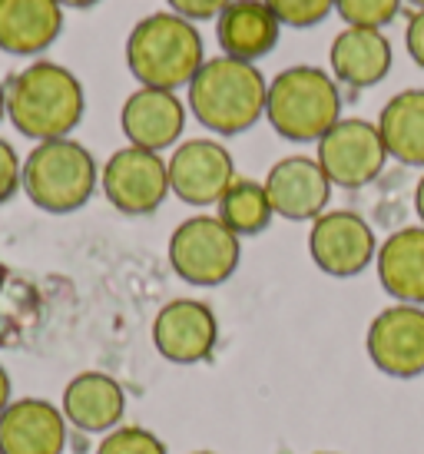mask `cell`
<instances>
[{
	"label": "cell",
	"instance_id": "277c9868",
	"mask_svg": "<svg viewBox=\"0 0 424 454\" xmlns=\"http://www.w3.org/2000/svg\"><path fill=\"white\" fill-rule=\"evenodd\" d=\"M265 116L288 143H318L342 120V93L318 67H288L269 83Z\"/></svg>",
	"mask_w": 424,
	"mask_h": 454
},
{
	"label": "cell",
	"instance_id": "484cf974",
	"mask_svg": "<svg viewBox=\"0 0 424 454\" xmlns=\"http://www.w3.org/2000/svg\"><path fill=\"white\" fill-rule=\"evenodd\" d=\"M17 190H24V163L11 143L0 137V206L11 202Z\"/></svg>",
	"mask_w": 424,
	"mask_h": 454
},
{
	"label": "cell",
	"instance_id": "30bf717a",
	"mask_svg": "<svg viewBox=\"0 0 424 454\" xmlns=\"http://www.w3.org/2000/svg\"><path fill=\"white\" fill-rule=\"evenodd\" d=\"M309 255L312 262L332 278L362 276L378 255V239L372 226L351 209H332L312 223L309 232Z\"/></svg>",
	"mask_w": 424,
	"mask_h": 454
},
{
	"label": "cell",
	"instance_id": "8fae6325",
	"mask_svg": "<svg viewBox=\"0 0 424 454\" xmlns=\"http://www.w3.org/2000/svg\"><path fill=\"white\" fill-rule=\"evenodd\" d=\"M169 190L186 206H219L225 190L236 183L232 153L219 139H186L166 160Z\"/></svg>",
	"mask_w": 424,
	"mask_h": 454
},
{
	"label": "cell",
	"instance_id": "f1b7e54d",
	"mask_svg": "<svg viewBox=\"0 0 424 454\" xmlns=\"http://www.w3.org/2000/svg\"><path fill=\"white\" fill-rule=\"evenodd\" d=\"M11 375H7V368L0 365V415H4V408L11 404Z\"/></svg>",
	"mask_w": 424,
	"mask_h": 454
},
{
	"label": "cell",
	"instance_id": "603a6c76",
	"mask_svg": "<svg viewBox=\"0 0 424 454\" xmlns=\"http://www.w3.org/2000/svg\"><path fill=\"white\" fill-rule=\"evenodd\" d=\"M404 0H335L338 17L349 27H368V30H381L398 17Z\"/></svg>",
	"mask_w": 424,
	"mask_h": 454
},
{
	"label": "cell",
	"instance_id": "9c48e42d",
	"mask_svg": "<svg viewBox=\"0 0 424 454\" xmlns=\"http://www.w3.org/2000/svg\"><path fill=\"white\" fill-rule=\"evenodd\" d=\"M372 365L388 379L412 381L424 375V309L388 305L368 325L365 339Z\"/></svg>",
	"mask_w": 424,
	"mask_h": 454
},
{
	"label": "cell",
	"instance_id": "83f0119b",
	"mask_svg": "<svg viewBox=\"0 0 424 454\" xmlns=\"http://www.w3.org/2000/svg\"><path fill=\"white\" fill-rule=\"evenodd\" d=\"M404 47H408V57L424 70V11L412 13L408 30H404Z\"/></svg>",
	"mask_w": 424,
	"mask_h": 454
},
{
	"label": "cell",
	"instance_id": "7402d4cb",
	"mask_svg": "<svg viewBox=\"0 0 424 454\" xmlns=\"http://www.w3.org/2000/svg\"><path fill=\"white\" fill-rule=\"evenodd\" d=\"M272 215L275 209L269 202V192L255 179H236L219 200V219L236 236H259V232L269 229Z\"/></svg>",
	"mask_w": 424,
	"mask_h": 454
},
{
	"label": "cell",
	"instance_id": "d6986e66",
	"mask_svg": "<svg viewBox=\"0 0 424 454\" xmlns=\"http://www.w3.org/2000/svg\"><path fill=\"white\" fill-rule=\"evenodd\" d=\"M332 76L338 83L355 90L378 87L391 70V43L381 30H368V27H345L335 40H332Z\"/></svg>",
	"mask_w": 424,
	"mask_h": 454
},
{
	"label": "cell",
	"instance_id": "4316f807",
	"mask_svg": "<svg viewBox=\"0 0 424 454\" xmlns=\"http://www.w3.org/2000/svg\"><path fill=\"white\" fill-rule=\"evenodd\" d=\"M166 4L173 7V13L196 24V20H216L232 0H166Z\"/></svg>",
	"mask_w": 424,
	"mask_h": 454
},
{
	"label": "cell",
	"instance_id": "5bb4252c",
	"mask_svg": "<svg viewBox=\"0 0 424 454\" xmlns=\"http://www.w3.org/2000/svg\"><path fill=\"white\" fill-rule=\"evenodd\" d=\"M120 127H123L130 146L150 153L169 150L176 139L183 137L186 106L169 90L139 87L126 97L123 110H120Z\"/></svg>",
	"mask_w": 424,
	"mask_h": 454
},
{
	"label": "cell",
	"instance_id": "2e32d148",
	"mask_svg": "<svg viewBox=\"0 0 424 454\" xmlns=\"http://www.w3.org/2000/svg\"><path fill=\"white\" fill-rule=\"evenodd\" d=\"M60 411L83 434H110L126 415V391L106 372H80L63 388Z\"/></svg>",
	"mask_w": 424,
	"mask_h": 454
},
{
	"label": "cell",
	"instance_id": "ba28073f",
	"mask_svg": "<svg viewBox=\"0 0 424 454\" xmlns=\"http://www.w3.org/2000/svg\"><path fill=\"white\" fill-rule=\"evenodd\" d=\"M103 196L123 215H150L169 196V166L160 153L123 146L100 169Z\"/></svg>",
	"mask_w": 424,
	"mask_h": 454
},
{
	"label": "cell",
	"instance_id": "3957f363",
	"mask_svg": "<svg viewBox=\"0 0 424 454\" xmlns=\"http://www.w3.org/2000/svg\"><path fill=\"white\" fill-rule=\"evenodd\" d=\"M202 64V34L179 13H150L126 37V67L139 87L176 93L192 83Z\"/></svg>",
	"mask_w": 424,
	"mask_h": 454
},
{
	"label": "cell",
	"instance_id": "836d02e7",
	"mask_svg": "<svg viewBox=\"0 0 424 454\" xmlns=\"http://www.w3.org/2000/svg\"><path fill=\"white\" fill-rule=\"evenodd\" d=\"M7 282V269H4V262H0V286Z\"/></svg>",
	"mask_w": 424,
	"mask_h": 454
},
{
	"label": "cell",
	"instance_id": "7a4b0ae2",
	"mask_svg": "<svg viewBox=\"0 0 424 454\" xmlns=\"http://www.w3.org/2000/svg\"><path fill=\"white\" fill-rule=\"evenodd\" d=\"M265 83L263 70L232 57H212L189 83V110L202 127L216 137H239L265 116Z\"/></svg>",
	"mask_w": 424,
	"mask_h": 454
},
{
	"label": "cell",
	"instance_id": "9a60e30c",
	"mask_svg": "<svg viewBox=\"0 0 424 454\" xmlns=\"http://www.w3.org/2000/svg\"><path fill=\"white\" fill-rule=\"evenodd\" d=\"M67 418L47 398H17L0 415V454H63Z\"/></svg>",
	"mask_w": 424,
	"mask_h": 454
},
{
	"label": "cell",
	"instance_id": "52a82bcc",
	"mask_svg": "<svg viewBox=\"0 0 424 454\" xmlns=\"http://www.w3.org/2000/svg\"><path fill=\"white\" fill-rule=\"evenodd\" d=\"M315 160L325 169V176L332 179V186L362 190L381 176V169L388 163V150L381 133H378V123L338 120L335 127L318 139Z\"/></svg>",
	"mask_w": 424,
	"mask_h": 454
},
{
	"label": "cell",
	"instance_id": "4fadbf2b",
	"mask_svg": "<svg viewBox=\"0 0 424 454\" xmlns=\"http://www.w3.org/2000/svg\"><path fill=\"white\" fill-rule=\"evenodd\" d=\"M265 192L272 202L275 215H282L288 223H305L318 219L332 196V179L325 176V169L312 156H286L269 169L265 176Z\"/></svg>",
	"mask_w": 424,
	"mask_h": 454
},
{
	"label": "cell",
	"instance_id": "7c38bea8",
	"mask_svg": "<svg viewBox=\"0 0 424 454\" xmlns=\"http://www.w3.org/2000/svg\"><path fill=\"white\" fill-rule=\"evenodd\" d=\"M219 322L200 299H173L153 318V345L173 365H196L216 352Z\"/></svg>",
	"mask_w": 424,
	"mask_h": 454
},
{
	"label": "cell",
	"instance_id": "e575fe53",
	"mask_svg": "<svg viewBox=\"0 0 424 454\" xmlns=\"http://www.w3.org/2000/svg\"><path fill=\"white\" fill-rule=\"evenodd\" d=\"M192 454H216V451H192Z\"/></svg>",
	"mask_w": 424,
	"mask_h": 454
},
{
	"label": "cell",
	"instance_id": "f546056e",
	"mask_svg": "<svg viewBox=\"0 0 424 454\" xmlns=\"http://www.w3.org/2000/svg\"><path fill=\"white\" fill-rule=\"evenodd\" d=\"M414 213H418V219H421V226H424V176L418 179V186H414Z\"/></svg>",
	"mask_w": 424,
	"mask_h": 454
},
{
	"label": "cell",
	"instance_id": "6da1fadb",
	"mask_svg": "<svg viewBox=\"0 0 424 454\" xmlns=\"http://www.w3.org/2000/svg\"><path fill=\"white\" fill-rule=\"evenodd\" d=\"M4 87L13 129L37 143L67 139L80 127L87 110L83 83L76 80L74 70L53 60H34L30 67L17 70Z\"/></svg>",
	"mask_w": 424,
	"mask_h": 454
},
{
	"label": "cell",
	"instance_id": "e0dca14e",
	"mask_svg": "<svg viewBox=\"0 0 424 454\" xmlns=\"http://www.w3.org/2000/svg\"><path fill=\"white\" fill-rule=\"evenodd\" d=\"M282 24L265 0H232L216 17V37L225 57L255 64L265 53L275 51Z\"/></svg>",
	"mask_w": 424,
	"mask_h": 454
},
{
	"label": "cell",
	"instance_id": "8992f818",
	"mask_svg": "<svg viewBox=\"0 0 424 454\" xmlns=\"http://www.w3.org/2000/svg\"><path fill=\"white\" fill-rule=\"evenodd\" d=\"M242 259L239 236L219 215H189L169 236V265L189 286L212 289L232 278Z\"/></svg>",
	"mask_w": 424,
	"mask_h": 454
},
{
	"label": "cell",
	"instance_id": "d6a6232c",
	"mask_svg": "<svg viewBox=\"0 0 424 454\" xmlns=\"http://www.w3.org/2000/svg\"><path fill=\"white\" fill-rule=\"evenodd\" d=\"M404 4H412L414 11H424V0H404Z\"/></svg>",
	"mask_w": 424,
	"mask_h": 454
},
{
	"label": "cell",
	"instance_id": "ac0fdd59",
	"mask_svg": "<svg viewBox=\"0 0 424 454\" xmlns=\"http://www.w3.org/2000/svg\"><path fill=\"white\" fill-rule=\"evenodd\" d=\"M60 0H0V51L37 57L60 37Z\"/></svg>",
	"mask_w": 424,
	"mask_h": 454
},
{
	"label": "cell",
	"instance_id": "5b68a950",
	"mask_svg": "<svg viewBox=\"0 0 424 454\" xmlns=\"http://www.w3.org/2000/svg\"><path fill=\"white\" fill-rule=\"evenodd\" d=\"M100 186V166L76 139L37 143L24 160V192L37 209L67 215L83 209Z\"/></svg>",
	"mask_w": 424,
	"mask_h": 454
},
{
	"label": "cell",
	"instance_id": "4dcf8cb0",
	"mask_svg": "<svg viewBox=\"0 0 424 454\" xmlns=\"http://www.w3.org/2000/svg\"><path fill=\"white\" fill-rule=\"evenodd\" d=\"M93 4H100V0H60V7H70V11H87Z\"/></svg>",
	"mask_w": 424,
	"mask_h": 454
},
{
	"label": "cell",
	"instance_id": "d590c367",
	"mask_svg": "<svg viewBox=\"0 0 424 454\" xmlns=\"http://www.w3.org/2000/svg\"><path fill=\"white\" fill-rule=\"evenodd\" d=\"M315 454H335V451H315Z\"/></svg>",
	"mask_w": 424,
	"mask_h": 454
},
{
	"label": "cell",
	"instance_id": "ffe728a7",
	"mask_svg": "<svg viewBox=\"0 0 424 454\" xmlns=\"http://www.w3.org/2000/svg\"><path fill=\"white\" fill-rule=\"evenodd\" d=\"M381 289L401 305H424V226L391 232L374 255Z\"/></svg>",
	"mask_w": 424,
	"mask_h": 454
},
{
	"label": "cell",
	"instance_id": "d4e9b609",
	"mask_svg": "<svg viewBox=\"0 0 424 454\" xmlns=\"http://www.w3.org/2000/svg\"><path fill=\"white\" fill-rule=\"evenodd\" d=\"M265 4L272 7L279 24L295 27V30L322 24L325 17L335 11V0H265Z\"/></svg>",
	"mask_w": 424,
	"mask_h": 454
},
{
	"label": "cell",
	"instance_id": "1f68e13d",
	"mask_svg": "<svg viewBox=\"0 0 424 454\" xmlns=\"http://www.w3.org/2000/svg\"><path fill=\"white\" fill-rule=\"evenodd\" d=\"M4 116H7V87L0 83V120H4Z\"/></svg>",
	"mask_w": 424,
	"mask_h": 454
},
{
	"label": "cell",
	"instance_id": "cb8c5ba5",
	"mask_svg": "<svg viewBox=\"0 0 424 454\" xmlns=\"http://www.w3.org/2000/svg\"><path fill=\"white\" fill-rule=\"evenodd\" d=\"M97 454H169L160 434L139 425H120L110 434H103Z\"/></svg>",
	"mask_w": 424,
	"mask_h": 454
},
{
	"label": "cell",
	"instance_id": "44dd1931",
	"mask_svg": "<svg viewBox=\"0 0 424 454\" xmlns=\"http://www.w3.org/2000/svg\"><path fill=\"white\" fill-rule=\"evenodd\" d=\"M378 133L391 160L424 166V90H401L381 106Z\"/></svg>",
	"mask_w": 424,
	"mask_h": 454
}]
</instances>
